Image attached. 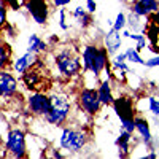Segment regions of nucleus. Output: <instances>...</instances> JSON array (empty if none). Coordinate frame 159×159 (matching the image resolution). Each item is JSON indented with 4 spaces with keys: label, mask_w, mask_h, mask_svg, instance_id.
I'll use <instances>...</instances> for the list:
<instances>
[{
    "label": "nucleus",
    "mask_w": 159,
    "mask_h": 159,
    "mask_svg": "<svg viewBox=\"0 0 159 159\" xmlns=\"http://www.w3.org/2000/svg\"><path fill=\"white\" fill-rule=\"evenodd\" d=\"M42 67H43V62L38 59L37 64L32 65V67L22 75L24 83H25V86H27L29 89H34V91H40V89H42V84L45 81V80H43V72L40 70Z\"/></svg>",
    "instance_id": "1a4fd4ad"
},
{
    "label": "nucleus",
    "mask_w": 159,
    "mask_h": 159,
    "mask_svg": "<svg viewBox=\"0 0 159 159\" xmlns=\"http://www.w3.org/2000/svg\"><path fill=\"white\" fill-rule=\"evenodd\" d=\"M7 24V7L3 2H0V29L5 27Z\"/></svg>",
    "instance_id": "a878e982"
},
{
    "label": "nucleus",
    "mask_w": 159,
    "mask_h": 159,
    "mask_svg": "<svg viewBox=\"0 0 159 159\" xmlns=\"http://www.w3.org/2000/svg\"><path fill=\"white\" fill-rule=\"evenodd\" d=\"M159 10L157 0H134L132 2V11L142 18H148L151 13Z\"/></svg>",
    "instance_id": "9b49d317"
},
{
    "label": "nucleus",
    "mask_w": 159,
    "mask_h": 159,
    "mask_svg": "<svg viewBox=\"0 0 159 159\" xmlns=\"http://www.w3.org/2000/svg\"><path fill=\"white\" fill-rule=\"evenodd\" d=\"M18 91L16 78L5 70H0V97H11Z\"/></svg>",
    "instance_id": "9d476101"
},
{
    "label": "nucleus",
    "mask_w": 159,
    "mask_h": 159,
    "mask_svg": "<svg viewBox=\"0 0 159 159\" xmlns=\"http://www.w3.org/2000/svg\"><path fill=\"white\" fill-rule=\"evenodd\" d=\"M70 113V102L65 94H52L49 97V111L46 115V121L49 124L61 126Z\"/></svg>",
    "instance_id": "f257e3e1"
},
{
    "label": "nucleus",
    "mask_w": 159,
    "mask_h": 159,
    "mask_svg": "<svg viewBox=\"0 0 159 159\" xmlns=\"http://www.w3.org/2000/svg\"><path fill=\"white\" fill-rule=\"evenodd\" d=\"M157 2H159V0H157Z\"/></svg>",
    "instance_id": "f704fd0d"
},
{
    "label": "nucleus",
    "mask_w": 159,
    "mask_h": 159,
    "mask_svg": "<svg viewBox=\"0 0 159 159\" xmlns=\"http://www.w3.org/2000/svg\"><path fill=\"white\" fill-rule=\"evenodd\" d=\"M37 61H38V57H37V52H30V51H27L24 56H21V57H18L16 61H15V70H16V73H19V75H24L25 72H27L32 65H35L37 64Z\"/></svg>",
    "instance_id": "4468645a"
},
{
    "label": "nucleus",
    "mask_w": 159,
    "mask_h": 159,
    "mask_svg": "<svg viewBox=\"0 0 159 159\" xmlns=\"http://www.w3.org/2000/svg\"><path fill=\"white\" fill-rule=\"evenodd\" d=\"M97 51H99V46H96V45L84 46V49H83V67H84V72H89L91 65H92V61H94V57L97 54Z\"/></svg>",
    "instance_id": "a211bd4d"
},
{
    "label": "nucleus",
    "mask_w": 159,
    "mask_h": 159,
    "mask_svg": "<svg viewBox=\"0 0 159 159\" xmlns=\"http://www.w3.org/2000/svg\"><path fill=\"white\" fill-rule=\"evenodd\" d=\"M0 2H2V0H0Z\"/></svg>",
    "instance_id": "72a5a7b5"
},
{
    "label": "nucleus",
    "mask_w": 159,
    "mask_h": 159,
    "mask_svg": "<svg viewBox=\"0 0 159 159\" xmlns=\"http://www.w3.org/2000/svg\"><path fill=\"white\" fill-rule=\"evenodd\" d=\"M145 65H147V67H150V69H153V67H159V56L148 59L147 62H145Z\"/></svg>",
    "instance_id": "c85d7f7f"
},
{
    "label": "nucleus",
    "mask_w": 159,
    "mask_h": 159,
    "mask_svg": "<svg viewBox=\"0 0 159 159\" xmlns=\"http://www.w3.org/2000/svg\"><path fill=\"white\" fill-rule=\"evenodd\" d=\"M7 148L16 157L25 156V135H24L22 130H19V129L10 130L8 139H7Z\"/></svg>",
    "instance_id": "6e6552de"
},
{
    "label": "nucleus",
    "mask_w": 159,
    "mask_h": 159,
    "mask_svg": "<svg viewBox=\"0 0 159 159\" xmlns=\"http://www.w3.org/2000/svg\"><path fill=\"white\" fill-rule=\"evenodd\" d=\"M148 21L153 22V24H157V25H159V10L154 11V13H151V15L148 16Z\"/></svg>",
    "instance_id": "c756f323"
},
{
    "label": "nucleus",
    "mask_w": 159,
    "mask_h": 159,
    "mask_svg": "<svg viewBox=\"0 0 159 159\" xmlns=\"http://www.w3.org/2000/svg\"><path fill=\"white\" fill-rule=\"evenodd\" d=\"M121 42H123V35L115 27L110 29L103 37V46L108 51V54H115V52L121 48Z\"/></svg>",
    "instance_id": "f8f14e48"
},
{
    "label": "nucleus",
    "mask_w": 159,
    "mask_h": 159,
    "mask_svg": "<svg viewBox=\"0 0 159 159\" xmlns=\"http://www.w3.org/2000/svg\"><path fill=\"white\" fill-rule=\"evenodd\" d=\"M78 102L81 110H84L88 115H97L102 105L99 99V92L94 88H83L78 94Z\"/></svg>",
    "instance_id": "39448f33"
},
{
    "label": "nucleus",
    "mask_w": 159,
    "mask_h": 159,
    "mask_svg": "<svg viewBox=\"0 0 159 159\" xmlns=\"http://www.w3.org/2000/svg\"><path fill=\"white\" fill-rule=\"evenodd\" d=\"M99 99H100V103L102 105H111L115 97H113V92H111V84H110V80H105L103 83H100L99 89Z\"/></svg>",
    "instance_id": "dca6fc26"
},
{
    "label": "nucleus",
    "mask_w": 159,
    "mask_h": 159,
    "mask_svg": "<svg viewBox=\"0 0 159 159\" xmlns=\"http://www.w3.org/2000/svg\"><path fill=\"white\" fill-rule=\"evenodd\" d=\"M59 25L64 30H67V27H69V25L65 24V10H59Z\"/></svg>",
    "instance_id": "cd10ccee"
},
{
    "label": "nucleus",
    "mask_w": 159,
    "mask_h": 159,
    "mask_svg": "<svg viewBox=\"0 0 159 159\" xmlns=\"http://www.w3.org/2000/svg\"><path fill=\"white\" fill-rule=\"evenodd\" d=\"M148 108L153 115L159 116V99H156L154 96H150L148 97Z\"/></svg>",
    "instance_id": "393cba45"
},
{
    "label": "nucleus",
    "mask_w": 159,
    "mask_h": 159,
    "mask_svg": "<svg viewBox=\"0 0 159 159\" xmlns=\"http://www.w3.org/2000/svg\"><path fill=\"white\" fill-rule=\"evenodd\" d=\"M135 130L140 132V135L143 139L145 143H150L151 142V130H150V124L145 118L142 116H135Z\"/></svg>",
    "instance_id": "f3484780"
},
{
    "label": "nucleus",
    "mask_w": 159,
    "mask_h": 159,
    "mask_svg": "<svg viewBox=\"0 0 159 159\" xmlns=\"http://www.w3.org/2000/svg\"><path fill=\"white\" fill-rule=\"evenodd\" d=\"M25 10L37 24H45L49 18V5L48 0H24Z\"/></svg>",
    "instance_id": "423d86ee"
},
{
    "label": "nucleus",
    "mask_w": 159,
    "mask_h": 159,
    "mask_svg": "<svg viewBox=\"0 0 159 159\" xmlns=\"http://www.w3.org/2000/svg\"><path fill=\"white\" fill-rule=\"evenodd\" d=\"M126 18H127V25H129V27H130L132 30H134V32H137L140 27L147 29L145 25H142V24H140V18H142V16L135 15L134 11H130V15H129V16H126Z\"/></svg>",
    "instance_id": "412c9836"
},
{
    "label": "nucleus",
    "mask_w": 159,
    "mask_h": 159,
    "mask_svg": "<svg viewBox=\"0 0 159 159\" xmlns=\"http://www.w3.org/2000/svg\"><path fill=\"white\" fill-rule=\"evenodd\" d=\"M86 8H88V11H89V13H96L97 5H96L94 0H86Z\"/></svg>",
    "instance_id": "7c9ffc66"
},
{
    "label": "nucleus",
    "mask_w": 159,
    "mask_h": 159,
    "mask_svg": "<svg viewBox=\"0 0 159 159\" xmlns=\"http://www.w3.org/2000/svg\"><path fill=\"white\" fill-rule=\"evenodd\" d=\"M56 65L61 70V73L69 78L76 76L81 70V62H80L78 56L70 52V49H64L56 56Z\"/></svg>",
    "instance_id": "f03ea898"
},
{
    "label": "nucleus",
    "mask_w": 159,
    "mask_h": 159,
    "mask_svg": "<svg viewBox=\"0 0 159 159\" xmlns=\"http://www.w3.org/2000/svg\"><path fill=\"white\" fill-rule=\"evenodd\" d=\"M107 65H108V51L105 49V46H102V48H99V51H97L94 61H92V65H91L88 73H92L94 76H99L100 72L107 67Z\"/></svg>",
    "instance_id": "ddd939ff"
},
{
    "label": "nucleus",
    "mask_w": 159,
    "mask_h": 159,
    "mask_svg": "<svg viewBox=\"0 0 159 159\" xmlns=\"http://www.w3.org/2000/svg\"><path fill=\"white\" fill-rule=\"evenodd\" d=\"M92 13H89V11H84L81 7H76L75 8V11H73V16L80 21V25H81L83 29H86V27H89V25L92 24Z\"/></svg>",
    "instance_id": "6ab92c4d"
},
{
    "label": "nucleus",
    "mask_w": 159,
    "mask_h": 159,
    "mask_svg": "<svg viewBox=\"0 0 159 159\" xmlns=\"http://www.w3.org/2000/svg\"><path fill=\"white\" fill-rule=\"evenodd\" d=\"M147 157H150V159H156V157H157V154H156L154 151H151V153H148V154H147Z\"/></svg>",
    "instance_id": "473e14b6"
},
{
    "label": "nucleus",
    "mask_w": 159,
    "mask_h": 159,
    "mask_svg": "<svg viewBox=\"0 0 159 159\" xmlns=\"http://www.w3.org/2000/svg\"><path fill=\"white\" fill-rule=\"evenodd\" d=\"M29 110L37 116H46L49 111V96H46L42 91H35L27 99Z\"/></svg>",
    "instance_id": "0eeeda50"
},
{
    "label": "nucleus",
    "mask_w": 159,
    "mask_h": 159,
    "mask_svg": "<svg viewBox=\"0 0 159 159\" xmlns=\"http://www.w3.org/2000/svg\"><path fill=\"white\" fill-rule=\"evenodd\" d=\"M27 51H30V52L46 51V43H45L43 40L38 37V35L32 34V35L29 37V48H27Z\"/></svg>",
    "instance_id": "aec40b11"
},
{
    "label": "nucleus",
    "mask_w": 159,
    "mask_h": 159,
    "mask_svg": "<svg viewBox=\"0 0 159 159\" xmlns=\"http://www.w3.org/2000/svg\"><path fill=\"white\" fill-rule=\"evenodd\" d=\"M70 2H72V0H52V3H54L56 7H64V5H67Z\"/></svg>",
    "instance_id": "2f4dec72"
},
{
    "label": "nucleus",
    "mask_w": 159,
    "mask_h": 159,
    "mask_svg": "<svg viewBox=\"0 0 159 159\" xmlns=\"http://www.w3.org/2000/svg\"><path fill=\"white\" fill-rule=\"evenodd\" d=\"M113 108L116 111V116L119 118L121 123H127V121H134L135 119V103L134 99L129 96H119L115 97L113 100Z\"/></svg>",
    "instance_id": "20e7f679"
},
{
    "label": "nucleus",
    "mask_w": 159,
    "mask_h": 159,
    "mask_svg": "<svg viewBox=\"0 0 159 159\" xmlns=\"http://www.w3.org/2000/svg\"><path fill=\"white\" fill-rule=\"evenodd\" d=\"M10 62V46L0 43V70L5 69Z\"/></svg>",
    "instance_id": "5701e85b"
},
{
    "label": "nucleus",
    "mask_w": 159,
    "mask_h": 159,
    "mask_svg": "<svg viewBox=\"0 0 159 159\" xmlns=\"http://www.w3.org/2000/svg\"><path fill=\"white\" fill-rule=\"evenodd\" d=\"M126 59L129 62H132V64H142V65H145V61L142 59V56L139 54V51L135 48H127L126 49Z\"/></svg>",
    "instance_id": "4be33fe9"
},
{
    "label": "nucleus",
    "mask_w": 159,
    "mask_h": 159,
    "mask_svg": "<svg viewBox=\"0 0 159 159\" xmlns=\"http://www.w3.org/2000/svg\"><path fill=\"white\" fill-rule=\"evenodd\" d=\"M88 142V137L84 132L76 129H64L61 135V147L70 153H76L84 148Z\"/></svg>",
    "instance_id": "7ed1b4c3"
},
{
    "label": "nucleus",
    "mask_w": 159,
    "mask_h": 159,
    "mask_svg": "<svg viewBox=\"0 0 159 159\" xmlns=\"http://www.w3.org/2000/svg\"><path fill=\"white\" fill-rule=\"evenodd\" d=\"M126 25H127V18H126V15H124V13H118L116 21H115V24H113V27H115L116 30L121 32V30L126 27Z\"/></svg>",
    "instance_id": "b1692460"
},
{
    "label": "nucleus",
    "mask_w": 159,
    "mask_h": 159,
    "mask_svg": "<svg viewBox=\"0 0 159 159\" xmlns=\"http://www.w3.org/2000/svg\"><path fill=\"white\" fill-rule=\"evenodd\" d=\"M2 2L7 7H10L11 10H19L21 5H22V0H2Z\"/></svg>",
    "instance_id": "bb28decb"
},
{
    "label": "nucleus",
    "mask_w": 159,
    "mask_h": 159,
    "mask_svg": "<svg viewBox=\"0 0 159 159\" xmlns=\"http://www.w3.org/2000/svg\"><path fill=\"white\" fill-rule=\"evenodd\" d=\"M130 143H132V132L121 130V134L116 139V147L119 150V157H127L130 153Z\"/></svg>",
    "instance_id": "2eb2a0df"
}]
</instances>
